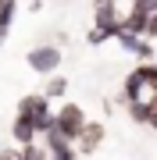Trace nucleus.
<instances>
[{
    "label": "nucleus",
    "mask_w": 157,
    "mask_h": 160,
    "mask_svg": "<svg viewBox=\"0 0 157 160\" xmlns=\"http://www.w3.org/2000/svg\"><path fill=\"white\" fill-rule=\"evenodd\" d=\"M64 92H68V78L64 75H50V82L43 86V100H57Z\"/></svg>",
    "instance_id": "nucleus-8"
},
{
    "label": "nucleus",
    "mask_w": 157,
    "mask_h": 160,
    "mask_svg": "<svg viewBox=\"0 0 157 160\" xmlns=\"http://www.w3.org/2000/svg\"><path fill=\"white\" fill-rule=\"evenodd\" d=\"M104 135H107V132H104L100 121H86V128L79 132V139H75V146H71V149H75L79 157H82V153H93V149H100Z\"/></svg>",
    "instance_id": "nucleus-4"
},
{
    "label": "nucleus",
    "mask_w": 157,
    "mask_h": 160,
    "mask_svg": "<svg viewBox=\"0 0 157 160\" xmlns=\"http://www.w3.org/2000/svg\"><path fill=\"white\" fill-rule=\"evenodd\" d=\"M118 46H122L125 53H132L139 64H150V57H154V43L143 39V36H128V32H122V36H118Z\"/></svg>",
    "instance_id": "nucleus-5"
},
{
    "label": "nucleus",
    "mask_w": 157,
    "mask_h": 160,
    "mask_svg": "<svg viewBox=\"0 0 157 160\" xmlns=\"http://www.w3.org/2000/svg\"><path fill=\"white\" fill-rule=\"evenodd\" d=\"M82 128H86V114H82L79 103H64L61 110H54V132H61L71 146H75V139H79Z\"/></svg>",
    "instance_id": "nucleus-2"
},
{
    "label": "nucleus",
    "mask_w": 157,
    "mask_h": 160,
    "mask_svg": "<svg viewBox=\"0 0 157 160\" xmlns=\"http://www.w3.org/2000/svg\"><path fill=\"white\" fill-rule=\"evenodd\" d=\"M25 61H29V68L36 71V75H50L61 68V61H64V53L57 50V46H32L29 53H25Z\"/></svg>",
    "instance_id": "nucleus-3"
},
{
    "label": "nucleus",
    "mask_w": 157,
    "mask_h": 160,
    "mask_svg": "<svg viewBox=\"0 0 157 160\" xmlns=\"http://www.w3.org/2000/svg\"><path fill=\"white\" fill-rule=\"evenodd\" d=\"M0 160H22V149H18V146H14V149H4Z\"/></svg>",
    "instance_id": "nucleus-12"
},
{
    "label": "nucleus",
    "mask_w": 157,
    "mask_h": 160,
    "mask_svg": "<svg viewBox=\"0 0 157 160\" xmlns=\"http://www.w3.org/2000/svg\"><path fill=\"white\" fill-rule=\"evenodd\" d=\"M14 14H18V4H11V0H0V25H4V29H11Z\"/></svg>",
    "instance_id": "nucleus-9"
},
{
    "label": "nucleus",
    "mask_w": 157,
    "mask_h": 160,
    "mask_svg": "<svg viewBox=\"0 0 157 160\" xmlns=\"http://www.w3.org/2000/svg\"><path fill=\"white\" fill-rule=\"evenodd\" d=\"M11 135H14V142H18V149L32 146L36 139H39V135H36V128H32V121H29V118H22V114L14 118V125H11Z\"/></svg>",
    "instance_id": "nucleus-6"
},
{
    "label": "nucleus",
    "mask_w": 157,
    "mask_h": 160,
    "mask_svg": "<svg viewBox=\"0 0 157 160\" xmlns=\"http://www.w3.org/2000/svg\"><path fill=\"white\" fill-rule=\"evenodd\" d=\"M128 114H132V121L146 125V121H150V107H146V103H128Z\"/></svg>",
    "instance_id": "nucleus-11"
},
{
    "label": "nucleus",
    "mask_w": 157,
    "mask_h": 160,
    "mask_svg": "<svg viewBox=\"0 0 157 160\" xmlns=\"http://www.w3.org/2000/svg\"><path fill=\"white\" fill-rule=\"evenodd\" d=\"M18 114L32 121L36 135H50V132H54V110H50V100H43V92L22 96V100H18Z\"/></svg>",
    "instance_id": "nucleus-1"
},
{
    "label": "nucleus",
    "mask_w": 157,
    "mask_h": 160,
    "mask_svg": "<svg viewBox=\"0 0 157 160\" xmlns=\"http://www.w3.org/2000/svg\"><path fill=\"white\" fill-rule=\"evenodd\" d=\"M146 39H150V43H154V39H157V14H154V18H150V25H146Z\"/></svg>",
    "instance_id": "nucleus-13"
},
{
    "label": "nucleus",
    "mask_w": 157,
    "mask_h": 160,
    "mask_svg": "<svg viewBox=\"0 0 157 160\" xmlns=\"http://www.w3.org/2000/svg\"><path fill=\"white\" fill-rule=\"evenodd\" d=\"M22 160H50V153H47L39 142H32V146H25V149H22Z\"/></svg>",
    "instance_id": "nucleus-10"
},
{
    "label": "nucleus",
    "mask_w": 157,
    "mask_h": 160,
    "mask_svg": "<svg viewBox=\"0 0 157 160\" xmlns=\"http://www.w3.org/2000/svg\"><path fill=\"white\" fill-rule=\"evenodd\" d=\"M146 25H150V18H146V14H139V11H136V4H132V14L125 18L122 32H128V36H143V39H146Z\"/></svg>",
    "instance_id": "nucleus-7"
},
{
    "label": "nucleus",
    "mask_w": 157,
    "mask_h": 160,
    "mask_svg": "<svg viewBox=\"0 0 157 160\" xmlns=\"http://www.w3.org/2000/svg\"><path fill=\"white\" fill-rule=\"evenodd\" d=\"M146 128H154V132H157V103L150 107V121H146Z\"/></svg>",
    "instance_id": "nucleus-15"
},
{
    "label": "nucleus",
    "mask_w": 157,
    "mask_h": 160,
    "mask_svg": "<svg viewBox=\"0 0 157 160\" xmlns=\"http://www.w3.org/2000/svg\"><path fill=\"white\" fill-rule=\"evenodd\" d=\"M4 39H7V29H4V25H0V46H4Z\"/></svg>",
    "instance_id": "nucleus-16"
},
{
    "label": "nucleus",
    "mask_w": 157,
    "mask_h": 160,
    "mask_svg": "<svg viewBox=\"0 0 157 160\" xmlns=\"http://www.w3.org/2000/svg\"><path fill=\"white\" fill-rule=\"evenodd\" d=\"M50 160H79V153H75V149H64V153H54Z\"/></svg>",
    "instance_id": "nucleus-14"
}]
</instances>
